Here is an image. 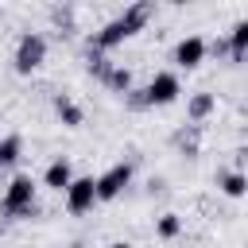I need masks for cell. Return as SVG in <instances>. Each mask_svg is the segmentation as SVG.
Masks as SVG:
<instances>
[{"label": "cell", "mask_w": 248, "mask_h": 248, "mask_svg": "<svg viewBox=\"0 0 248 248\" xmlns=\"http://www.w3.org/2000/svg\"><path fill=\"white\" fill-rule=\"evenodd\" d=\"M151 12H155V8H151L147 0H136V4H128L120 16H112V19H108L101 31H93V35L85 39V50H101V54H105V50L120 46L124 39H132L136 31H143V27H147Z\"/></svg>", "instance_id": "1"}, {"label": "cell", "mask_w": 248, "mask_h": 248, "mask_svg": "<svg viewBox=\"0 0 248 248\" xmlns=\"http://www.w3.org/2000/svg\"><path fill=\"white\" fill-rule=\"evenodd\" d=\"M35 178L31 174H12V182L4 186V198H0V213L8 217V221H23V217H31L39 205H35Z\"/></svg>", "instance_id": "2"}, {"label": "cell", "mask_w": 248, "mask_h": 248, "mask_svg": "<svg viewBox=\"0 0 248 248\" xmlns=\"http://www.w3.org/2000/svg\"><path fill=\"white\" fill-rule=\"evenodd\" d=\"M46 62V35L43 31H23L19 43H16V54H12V66L16 74H31Z\"/></svg>", "instance_id": "3"}, {"label": "cell", "mask_w": 248, "mask_h": 248, "mask_svg": "<svg viewBox=\"0 0 248 248\" xmlns=\"http://www.w3.org/2000/svg\"><path fill=\"white\" fill-rule=\"evenodd\" d=\"M132 174H136V167H132L128 159L105 167V170L93 178V182H97V202H112V198H120V194L132 186Z\"/></svg>", "instance_id": "4"}, {"label": "cell", "mask_w": 248, "mask_h": 248, "mask_svg": "<svg viewBox=\"0 0 248 248\" xmlns=\"http://www.w3.org/2000/svg\"><path fill=\"white\" fill-rule=\"evenodd\" d=\"M178 93H182V78H178L174 70H159V74H151V81L143 85L147 108H155V105H174Z\"/></svg>", "instance_id": "5"}, {"label": "cell", "mask_w": 248, "mask_h": 248, "mask_svg": "<svg viewBox=\"0 0 248 248\" xmlns=\"http://www.w3.org/2000/svg\"><path fill=\"white\" fill-rule=\"evenodd\" d=\"M93 205H97V182H93V174H74V182L66 186V209L74 217H81Z\"/></svg>", "instance_id": "6"}, {"label": "cell", "mask_w": 248, "mask_h": 248, "mask_svg": "<svg viewBox=\"0 0 248 248\" xmlns=\"http://www.w3.org/2000/svg\"><path fill=\"white\" fill-rule=\"evenodd\" d=\"M205 54H209V43L202 39V35H186V39H178L174 43V66L178 70H198L202 62H205Z\"/></svg>", "instance_id": "7"}, {"label": "cell", "mask_w": 248, "mask_h": 248, "mask_svg": "<svg viewBox=\"0 0 248 248\" xmlns=\"http://www.w3.org/2000/svg\"><path fill=\"white\" fill-rule=\"evenodd\" d=\"M74 182V163L66 159V155H58V159H50L46 163V170H43V186L46 190H54V194H66V186Z\"/></svg>", "instance_id": "8"}, {"label": "cell", "mask_w": 248, "mask_h": 248, "mask_svg": "<svg viewBox=\"0 0 248 248\" xmlns=\"http://www.w3.org/2000/svg\"><path fill=\"white\" fill-rule=\"evenodd\" d=\"M213 108H217V97L205 93V89H198V93L186 97V116H190V124H205V120L213 116Z\"/></svg>", "instance_id": "9"}, {"label": "cell", "mask_w": 248, "mask_h": 248, "mask_svg": "<svg viewBox=\"0 0 248 248\" xmlns=\"http://www.w3.org/2000/svg\"><path fill=\"white\" fill-rule=\"evenodd\" d=\"M54 112H58V120H62L66 128H81V120H85L81 105H78L70 93H54Z\"/></svg>", "instance_id": "10"}, {"label": "cell", "mask_w": 248, "mask_h": 248, "mask_svg": "<svg viewBox=\"0 0 248 248\" xmlns=\"http://www.w3.org/2000/svg\"><path fill=\"white\" fill-rule=\"evenodd\" d=\"M217 186H221V194H225V198H244L248 178H244V170H240V167H232V170H221V174H217Z\"/></svg>", "instance_id": "11"}, {"label": "cell", "mask_w": 248, "mask_h": 248, "mask_svg": "<svg viewBox=\"0 0 248 248\" xmlns=\"http://www.w3.org/2000/svg\"><path fill=\"white\" fill-rule=\"evenodd\" d=\"M244 50H248V19H236L232 31H229V54H232V62H244Z\"/></svg>", "instance_id": "12"}, {"label": "cell", "mask_w": 248, "mask_h": 248, "mask_svg": "<svg viewBox=\"0 0 248 248\" xmlns=\"http://www.w3.org/2000/svg\"><path fill=\"white\" fill-rule=\"evenodd\" d=\"M19 155H23V140H19L16 132L0 136V170H4V167H16Z\"/></svg>", "instance_id": "13"}, {"label": "cell", "mask_w": 248, "mask_h": 248, "mask_svg": "<svg viewBox=\"0 0 248 248\" xmlns=\"http://www.w3.org/2000/svg\"><path fill=\"white\" fill-rule=\"evenodd\" d=\"M101 85H108L112 93H120V97H124V93L132 89V70H128V66H112V70H108V78H105Z\"/></svg>", "instance_id": "14"}, {"label": "cell", "mask_w": 248, "mask_h": 248, "mask_svg": "<svg viewBox=\"0 0 248 248\" xmlns=\"http://www.w3.org/2000/svg\"><path fill=\"white\" fill-rule=\"evenodd\" d=\"M198 132H202V124L178 128V132H174V147H182L186 155H198Z\"/></svg>", "instance_id": "15"}, {"label": "cell", "mask_w": 248, "mask_h": 248, "mask_svg": "<svg viewBox=\"0 0 248 248\" xmlns=\"http://www.w3.org/2000/svg\"><path fill=\"white\" fill-rule=\"evenodd\" d=\"M155 232H159L163 240H174V236L182 232V217H178V213H163V217L155 221Z\"/></svg>", "instance_id": "16"}, {"label": "cell", "mask_w": 248, "mask_h": 248, "mask_svg": "<svg viewBox=\"0 0 248 248\" xmlns=\"http://www.w3.org/2000/svg\"><path fill=\"white\" fill-rule=\"evenodd\" d=\"M112 66H116V62H108V58H105V54H101V50H89V74H93V78H97V81H105V78H108V70H112Z\"/></svg>", "instance_id": "17"}, {"label": "cell", "mask_w": 248, "mask_h": 248, "mask_svg": "<svg viewBox=\"0 0 248 248\" xmlns=\"http://www.w3.org/2000/svg\"><path fill=\"white\" fill-rule=\"evenodd\" d=\"M124 105H128L132 112H143V108H147V97H143V89H128V93H124Z\"/></svg>", "instance_id": "18"}, {"label": "cell", "mask_w": 248, "mask_h": 248, "mask_svg": "<svg viewBox=\"0 0 248 248\" xmlns=\"http://www.w3.org/2000/svg\"><path fill=\"white\" fill-rule=\"evenodd\" d=\"M50 19H54L58 27H70V19H74V12H70V8H50Z\"/></svg>", "instance_id": "19"}, {"label": "cell", "mask_w": 248, "mask_h": 248, "mask_svg": "<svg viewBox=\"0 0 248 248\" xmlns=\"http://www.w3.org/2000/svg\"><path fill=\"white\" fill-rule=\"evenodd\" d=\"M108 248H132V244H128V240H112Z\"/></svg>", "instance_id": "20"}]
</instances>
